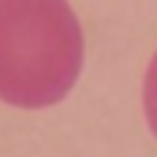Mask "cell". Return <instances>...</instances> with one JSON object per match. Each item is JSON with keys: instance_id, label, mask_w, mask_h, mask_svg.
Segmentation results:
<instances>
[{"instance_id": "cell-1", "label": "cell", "mask_w": 157, "mask_h": 157, "mask_svg": "<svg viewBox=\"0 0 157 157\" xmlns=\"http://www.w3.org/2000/svg\"><path fill=\"white\" fill-rule=\"evenodd\" d=\"M86 66V33L69 0H0V102L44 110Z\"/></svg>"}, {"instance_id": "cell-2", "label": "cell", "mask_w": 157, "mask_h": 157, "mask_svg": "<svg viewBox=\"0 0 157 157\" xmlns=\"http://www.w3.org/2000/svg\"><path fill=\"white\" fill-rule=\"evenodd\" d=\"M141 102H144V116H146V127L157 138V50L146 63L144 72V88H141Z\"/></svg>"}]
</instances>
